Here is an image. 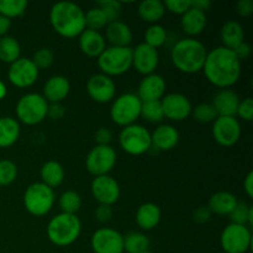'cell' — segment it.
<instances>
[{"label": "cell", "instance_id": "1", "mask_svg": "<svg viewBox=\"0 0 253 253\" xmlns=\"http://www.w3.org/2000/svg\"><path fill=\"white\" fill-rule=\"evenodd\" d=\"M205 78L220 89H229L239 82L241 62L232 49L219 46L208 52L204 67Z\"/></svg>", "mask_w": 253, "mask_h": 253}, {"label": "cell", "instance_id": "2", "mask_svg": "<svg viewBox=\"0 0 253 253\" xmlns=\"http://www.w3.org/2000/svg\"><path fill=\"white\" fill-rule=\"evenodd\" d=\"M49 22L64 39H76L85 30V12L72 1L56 2L49 11Z\"/></svg>", "mask_w": 253, "mask_h": 253}, {"label": "cell", "instance_id": "3", "mask_svg": "<svg viewBox=\"0 0 253 253\" xmlns=\"http://www.w3.org/2000/svg\"><path fill=\"white\" fill-rule=\"evenodd\" d=\"M208 51L204 44L195 39L185 37L174 43L170 51V59L182 73L194 74L203 71Z\"/></svg>", "mask_w": 253, "mask_h": 253}, {"label": "cell", "instance_id": "4", "mask_svg": "<svg viewBox=\"0 0 253 253\" xmlns=\"http://www.w3.org/2000/svg\"><path fill=\"white\" fill-rule=\"evenodd\" d=\"M81 231L82 222L77 215L61 212L49 220L46 234L54 246L67 247L78 240Z\"/></svg>", "mask_w": 253, "mask_h": 253}, {"label": "cell", "instance_id": "5", "mask_svg": "<svg viewBox=\"0 0 253 253\" xmlns=\"http://www.w3.org/2000/svg\"><path fill=\"white\" fill-rule=\"evenodd\" d=\"M98 67L108 77H118L130 71L132 67L131 47H106L98 57Z\"/></svg>", "mask_w": 253, "mask_h": 253}, {"label": "cell", "instance_id": "6", "mask_svg": "<svg viewBox=\"0 0 253 253\" xmlns=\"http://www.w3.org/2000/svg\"><path fill=\"white\" fill-rule=\"evenodd\" d=\"M53 189L41 182L32 183L24 193V207L29 214L34 216H44L54 205Z\"/></svg>", "mask_w": 253, "mask_h": 253}, {"label": "cell", "instance_id": "7", "mask_svg": "<svg viewBox=\"0 0 253 253\" xmlns=\"http://www.w3.org/2000/svg\"><path fill=\"white\" fill-rule=\"evenodd\" d=\"M48 103L39 93H27L19 99L16 104L17 121L27 126L39 125L47 118Z\"/></svg>", "mask_w": 253, "mask_h": 253}, {"label": "cell", "instance_id": "8", "mask_svg": "<svg viewBox=\"0 0 253 253\" xmlns=\"http://www.w3.org/2000/svg\"><path fill=\"white\" fill-rule=\"evenodd\" d=\"M142 101L133 93H125L113 100L110 118L118 126L126 127L136 124L141 114Z\"/></svg>", "mask_w": 253, "mask_h": 253}, {"label": "cell", "instance_id": "9", "mask_svg": "<svg viewBox=\"0 0 253 253\" xmlns=\"http://www.w3.org/2000/svg\"><path fill=\"white\" fill-rule=\"evenodd\" d=\"M119 145L127 155L141 156L148 152L152 147L151 132L142 125H133L123 127L119 135Z\"/></svg>", "mask_w": 253, "mask_h": 253}, {"label": "cell", "instance_id": "10", "mask_svg": "<svg viewBox=\"0 0 253 253\" xmlns=\"http://www.w3.org/2000/svg\"><path fill=\"white\" fill-rule=\"evenodd\" d=\"M220 245L225 253H246L252 245L251 230L245 225H227L221 232Z\"/></svg>", "mask_w": 253, "mask_h": 253}, {"label": "cell", "instance_id": "11", "mask_svg": "<svg viewBox=\"0 0 253 253\" xmlns=\"http://www.w3.org/2000/svg\"><path fill=\"white\" fill-rule=\"evenodd\" d=\"M116 152L111 146H95L85 158V168L94 177L109 175L116 165Z\"/></svg>", "mask_w": 253, "mask_h": 253}, {"label": "cell", "instance_id": "12", "mask_svg": "<svg viewBox=\"0 0 253 253\" xmlns=\"http://www.w3.org/2000/svg\"><path fill=\"white\" fill-rule=\"evenodd\" d=\"M40 71L30 58L20 57L7 69V79L14 86L20 89L29 88L36 83Z\"/></svg>", "mask_w": 253, "mask_h": 253}, {"label": "cell", "instance_id": "13", "mask_svg": "<svg viewBox=\"0 0 253 253\" xmlns=\"http://www.w3.org/2000/svg\"><path fill=\"white\" fill-rule=\"evenodd\" d=\"M212 136L222 147H232L241 137V125L232 116H217L212 123Z\"/></svg>", "mask_w": 253, "mask_h": 253}, {"label": "cell", "instance_id": "14", "mask_svg": "<svg viewBox=\"0 0 253 253\" xmlns=\"http://www.w3.org/2000/svg\"><path fill=\"white\" fill-rule=\"evenodd\" d=\"M94 253H124V236L110 227L96 230L90 240Z\"/></svg>", "mask_w": 253, "mask_h": 253}, {"label": "cell", "instance_id": "15", "mask_svg": "<svg viewBox=\"0 0 253 253\" xmlns=\"http://www.w3.org/2000/svg\"><path fill=\"white\" fill-rule=\"evenodd\" d=\"M86 93L95 103H110L115 99V82L113 78L103 73L93 74L86 82Z\"/></svg>", "mask_w": 253, "mask_h": 253}, {"label": "cell", "instance_id": "16", "mask_svg": "<svg viewBox=\"0 0 253 253\" xmlns=\"http://www.w3.org/2000/svg\"><path fill=\"white\" fill-rule=\"evenodd\" d=\"M165 118L170 121H183L189 118L193 106L189 99L180 93H170L161 99Z\"/></svg>", "mask_w": 253, "mask_h": 253}, {"label": "cell", "instance_id": "17", "mask_svg": "<svg viewBox=\"0 0 253 253\" xmlns=\"http://www.w3.org/2000/svg\"><path fill=\"white\" fill-rule=\"evenodd\" d=\"M90 190L94 199L99 204L110 205V207L118 203L121 193L119 183L110 175H100L94 178Z\"/></svg>", "mask_w": 253, "mask_h": 253}, {"label": "cell", "instance_id": "18", "mask_svg": "<svg viewBox=\"0 0 253 253\" xmlns=\"http://www.w3.org/2000/svg\"><path fill=\"white\" fill-rule=\"evenodd\" d=\"M160 63V54L156 48L146 43H140L132 48V67L142 76L155 73Z\"/></svg>", "mask_w": 253, "mask_h": 253}, {"label": "cell", "instance_id": "19", "mask_svg": "<svg viewBox=\"0 0 253 253\" xmlns=\"http://www.w3.org/2000/svg\"><path fill=\"white\" fill-rule=\"evenodd\" d=\"M166 88H167V84H166L165 78L160 74L153 73L143 77L142 81L140 82L136 95L142 103L158 101L166 95Z\"/></svg>", "mask_w": 253, "mask_h": 253}, {"label": "cell", "instance_id": "20", "mask_svg": "<svg viewBox=\"0 0 253 253\" xmlns=\"http://www.w3.org/2000/svg\"><path fill=\"white\" fill-rule=\"evenodd\" d=\"M78 37L79 48L86 57L98 58L106 48L105 37L100 31L85 29Z\"/></svg>", "mask_w": 253, "mask_h": 253}, {"label": "cell", "instance_id": "21", "mask_svg": "<svg viewBox=\"0 0 253 253\" xmlns=\"http://www.w3.org/2000/svg\"><path fill=\"white\" fill-rule=\"evenodd\" d=\"M71 91V83L63 76H53L47 79L43 85L42 96L48 104L62 103Z\"/></svg>", "mask_w": 253, "mask_h": 253}, {"label": "cell", "instance_id": "22", "mask_svg": "<svg viewBox=\"0 0 253 253\" xmlns=\"http://www.w3.org/2000/svg\"><path fill=\"white\" fill-rule=\"evenodd\" d=\"M151 142L155 148L160 151H170L179 142V132L177 128L168 124L157 126L151 133Z\"/></svg>", "mask_w": 253, "mask_h": 253}, {"label": "cell", "instance_id": "23", "mask_svg": "<svg viewBox=\"0 0 253 253\" xmlns=\"http://www.w3.org/2000/svg\"><path fill=\"white\" fill-rule=\"evenodd\" d=\"M104 37L105 41H108L114 47H130L133 35L127 24L116 20L106 25Z\"/></svg>", "mask_w": 253, "mask_h": 253}, {"label": "cell", "instance_id": "24", "mask_svg": "<svg viewBox=\"0 0 253 253\" xmlns=\"http://www.w3.org/2000/svg\"><path fill=\"white\" fill-rule=\"evenodd\" d=\"M240 98L231 89H221L215 94L211 105L214 106L217 116H232L236 118Z\"/></svg>", "mask_w": 253, "mask_h": 253}, {"label": "cell", "instance_id": "25", "mask_svg": "<svg viewBox=\"0 0 253 253\" xmlns=\"http://www.w3.org/2000/svg\"><path fill=\"white\" fill-rule=\"evenodd\" d=\"M207 14L205 12L195 10L190 7L187 12L182 15L180 19V27L183 32L190 39H194L195 36L202 34L207 27Z\"/></svg>", "mask_w": 253, "mask_h": 253}, {"label": "cell", "instance_id": "26", "mask_svg": "<svg viewBox=\"0 0 253 253\" xmlns=\"http://www.w3.org/2000/svg\"><path fill=\"white\" fill-rule=\"evenodd\" d=\"M161 217H162V212H161L158 205L153 204V203H145L138 207L135 220L141 230L150 231L160 224Z\"/></svg>", "mask_w": 253, "mask_h": 253}, {"label": "cell", "instance_id": "27", "mask_svg": "<svg viewBox=\"0 0 253 253\" xmlns=\"http://www.w3.org/2000/svg\"><path fill=\"white\" fill-rule=\"evenodd\" d=\"M245 32L241 24L234 20L226 21L220 30V40L222 42V47L234 51L239 44L244 42Z\"/></svg>", "mask_w": 253, "mask_h": 253}, {"label": "cell", "instance_id": "28", "mask_svg": "<svg viewBox=\"0 0 253 253\" xmlns=\"http://www.w3.org/2000/svg\"><path fill=\"white\" fill-rule=\"evenodd\" d=\"M237 198L230 192H217L209 199L208 208L211 214L216 215H230L232 210L236 208Z\"/></svg>", "mask_w": 253, "mask_h": 253}, {"label": "cell", "instance_id": "29", "mask_svg": "<svg viewBox=\"0 0 253 253\" xmlns=\"http://www.w3.org/2000/svg\"><path fill=\"white\" fill-rule=\"evenodd\" d=\"M137 14L141 20L155 25L163 19L166 14V7L161 0H143L138 5Z\"/></svg>", "mask_w": 253, "mask_h": 253}, {"label": "cell", "instance_id": "30", "mask_svg": "<svg viewBox=\"0 0 253 253\" xmlns=\"http://www.w3.org/2000/svg\"><path fill=\"white\" fill-rule=\"evenodd\" d=\"M20 123L10 116L0 118V148H7L20 137Z\"/></svg>", "mask_w": 253, "mask_h": 253}, {"label": "cell", "instance_id": "31", "mask_svg": "<svg viewBox=\"0 0 253 253\" xmlns=\"http://www.w3.org/2000/svg\"><path fill=\"white\" fill-rule=\"evenodd\" d=\"M41 183L46 184L51 189L59 187L64 180V168L57 161H48L41 168Z\"/></svg>", "mask_w": 253, "mask_h": 253}, {"label": "cell", "instance_id": "32", "mask_svg": "<svg viewBox=\"0 0 253 253\" xmlns=\"http://www.w3.org/2000/svg\"><path fill=\"white\" fill-rule=\"evenodd\" d=\"M21 46L19 41L12 36H4L0 39V61L10 66L20 58Z\"/></svg>", "mask_w": 253, "mask_h": 253}, {"label": "cell", "instance_id": "33", "mask_svg": "<svg viewBox=\"0 0 253 253\" xmlns=\"http://www.w3.org/2000/svg\"><path fill=\"white\" fill-rule=\"evenodd\" d=\"M150 250V239L145 234L131 231L124 236V252L142 253Z\"/></svg>", "mask_w": 253, "mask_h": 253}, {"label": "cell", "instance_id": "34", "mask_svg": "<svg viewBox=\"0 0 253 253\" xmlns=\"http://www.w3.org/2000/svg\"><path fill=\"white\" fill-rule=\"evenodd\" d=\"M58 205L64 214L77 215V212L82 208V198L74 190H67V192L62 193V195L59 197Z\"/></svg>", "mask_w": 253, "mask_h": 253}, {"label": "cell", "instance_id": "35", "mask_svg": "<svg viewBox=\"0 0 253 253\" xmlns=\"http://www.w3.org/2000/svg\"><path fill=\"white\" fill-rule=\"evenodd\" d=\"M167 31H166L165 27L160 24L151 25V26L147 27V30L145 31V42L143 43L148 44L152 48L157 49L158 47H162L163 44L167 41Z\"/></svg>", "mask_w": 253, "mask_h": 253}, {"label": "cell", "instance_id": "36", "mask_svg": "<svg viewBox=\"0 0 253 253\" xmlns=\"http://www.w3.org/2000/svg\"><path fill=\"white\" fill-rule=\"evenodd\" d=\"M231 224L245 225V226H252L253 224V207L246 204L245 202L237 203L236 208L232 210L229 215Z\"/></svg>", "mask_w": 253, "mask_h": 253}, {"label": "cell", "instance_id": "37", "mask_svg": "<svg viewBox=\"0 0 253 253\" xmlns=\"http://www.w3.org/2000/svg\"><path fill=\"white\" fill-rule=\"evenodd\" d=\"M109 24V20L103 10L99 6H94L85 12V29L94 30V31H100L105 29Z\"/></svg>", "mask_w": 253, "mask_h": 253}, {"label": "cell", "instance_id": "38", "mask_svg": "<svg viewBox=\"0 0 253 253\" xmlns=\"http://www.w3.org/2000/svg\"><path fill=\"white\" fill-rule=\"evenodd\" d=\"M26 9L27 1L25 0H0V15L9 20L21 16Z\"/></svg>", "mask_w": 253, "mask_h": 253}, {"label": "cell", "instance_id": "39", "mask_svg": "<svg viewBox=\"0 0 253 253\" xmlns=\"http://www.w3.org/2000/svg\"><path fill=\"white\" fill-rule=\"evenodd\" d=\"M140 118H143L146 121H148V123H161V121L165 119L161 100L145 101V103H142V105H141Z\"/></svg>", "mask_w": 253, "mask_h": 253}, {"label": "cell", "instance_id": "40", "mask_svg": "<svg viewBox=\"0 0 253 253\" xmlns=\"http://www.w3.org/2000/svg\"><path fill=\"white\" fill-rule=\"evenodd\" d=\"M190 115L193 116L195 121L200 124H209L214 123L217 119V114L215 111L214 106L211 104L208 103H202L198 104L195 108H193L192 114Z\"/></svg>", "mask_w": 253, "mask_h": 253}, {"label": "cell", "instance_id": "41", "mask_svg": "<svg viewBox=\"0 0 253 253\" xmlns=\"http://www.w3.org/2000/svg\"><path fill=\"white\" fill-rule=\"evenodd\" d=\"M17 178V167L12 161H0V187L10 185Z\"/></svg>", "mask_w": 253, "mask_h": 253}, {"label": "cell", "instance_id": "42", "mask_svg": "<svg viewBox=\"0 0 253 253\" xmlns=\"http://www.w3.org/2000/svg\"><path fill=\"white\" fill-rule=\"evenodd\" d=\"M36 68L39 71L41 69H48L54 62V53L51 48H40L39 51L35 52L34 57L31 59Z\"/></svg>", "mask_w": 253, "mask_h": 253}, {"label": "cell", "instance_id": "43", "mask_svg": "<svg viewBox=\"0 0 253 253\" xmlns=\"http://www.w3.org/2000/svg\"><path fill=\"white\" fill-rule=\"evenodd\" d=\"M96 6H99L103 10L104 14L108 17L109 22H113L119 20L123 2L118 1V0H104V1L96 2Z\"/></svg>", "mask_w": 253, "mask_h": 253}, {"label": "cell", "instance_id": "44", "mask_svg": "<svg viewBox=\"0 0 253 253\" xmlns=\"http://www.w3.org/2000/svg\"><path fill=\"white\" fill-rule=\"evenodd\" d=\"M163 5L166 11L175 15H183L190 9V0H166Z\"/></svg>", "mask_w": 253, "mask_h": 253}, {"label": "cell", "instance_id": "45", "mask_svg": "<svg viewBox=\"0 0 253 253\" xmlns=\"http://www.w3.org/2000/svg\"><path fill=\"white\" fill-rule=\"evenodd\" d=\"M236 115L245 121H251L253 119V99L246 98L240 100Z\"/></svg>", "mask_w": 253, "mask_h": 253}, {"label": "cell", "instance_id": "46", "mask_svg": "<svg viewBox=\"0 0 253 253\" xmlns=\"http://www.w3.org/2000/svg\"><path fill=\"white\" fill-rule=\"evenodd\" d=\"M94 140H95L96 146H110L113 141V132L108 127H100L94 133Z\"/></svg>", "mask_w": 253, "mask_h": 253}, {"label": "cell", "instance_id": "47", "mask_svg": "<svg viewBox=\"0 0 253 253\" xmlns=\"http://www.w3.org/2000/svg\"><path fill=\"white\" fill-rule=\"evenodd\" d=\"M113 215L114 210L113 207H110V205L99 204L98 208L95 209V219L101 224H106V222L110 221L113 219Z\"/></svg>", "mask_w": 253, "mask_h": 253}, {"label": "cell", "instance_id": "48", "mask_svg": "<svg viewBox=\"0 0 253 253\" xmlns=\"http://www.w3.org/2000/svg\"><path fill=\"white\" fill-rule=\"evenodd\" d=\"M66 115V108L62 103H51L47 108V118L51 120H61Z\"/></svg>", "mask_w": 253, "mask_h": 253}, {"label": "cell", "instance_id": "49", "mask_svg": "<svg viewBox=\"0 0 253 253\" xmlns=\"http://www.w3.org/2000/svg\"><path fill=\"white\" fill-rule=\"evenodd\" d=\"M211 211L209 210L208 207H199L194 210L193 212V220H194L197 224H205L210 220L211 217Z\"/></svg>", "mask_w": 253, "mask_h": 253}, {"label": "cell", "instance_id": "50", "mask_svg": "<svg viewBox=\"0 0 253 253\" xmlns=\"http://www.w3.org/2000/svg\"><path fill=\"white\" fill-rule=\"evenodd\" d=\"M236 11L241 17H249L253 14V0H240L236 4Z\"/></svg>", "mask_w": 253, "mask_h": 253}, {"label": "cell", "instance_id": "51", "mask_svg": "<svg viewBox=\"0 0 253 253\" xmlns=\"http://www.w3.org/2000/svg\"><path fill=\"white\" fill-rule=\"evenodd\" d=\"M251 52H252V48L251 46H250L247 42H242L241 44H239V46L236 47V48L234 49V53L236 54V57L239 58V61H244V59H247L250 56H251Z\"/></svg>", "mask_w": 253, "mask_h": 253}, {"label": "cell", "instance_id": "52", "mask_svg": "<svg viewBox=\"0 0 253 253\" xmlns=\"http://www.w3.org/2000/svg\"><path fill=\"white\" fill-rule=\"evenodd\" d=\"M190 7L207 14V11H209L211 7V1L210 0H190Z\"/></svg>", "mask_w": 253, "mask_h": 253}, {"label": "cell", "instance_id": "53", "mask_svg": "<svg viewBox=\"0 0 253 253\" xmlns=\"http://www.w3.org/2000/svg\"><path fill=\"white\" fill-rule=\"evenodd\" d=\"M10 27H11V20H9L7 17L0 15V39L6 36Z\"/></svg>", "mask_w": 253, "mask_h": 253}, {"label": "cell", "instance_id": "54", "mask_svg": "<svg viewBox=\"0 0 253 253\" xmlns=\"http://www.w3.org/2000/svg\"><path fill=\"white\" fill-rule=\"evenodd\" d=\"M244 189L246 192L247 197L253 198V172H250L245 178Z\"/></svg>", "mask_w": 253, "mask_h": 253}, {"label": "cell", "instance_id": "55", "mask_svg": "<svg viewBox=\"0 0 253 253\" xmlns=\"http://www.w3.org/2000/svg\"><path fill=\"white\" fill-rule=\"evenodd\" d=\"M5 95H6V86H5V84L0 81V100H1Z\"/></svg>", "mask_w": 253, "mask_h": 253}, {"label": "cell", "instance_id": "56", "mask_svg": "<svg viewBox=\"0 0 253 253\" xmlns=\"http://www.w3.org/2000/svg\"><path fill=\"white\" fill-rule=\"evenodd\" d=\"M142 253H153V252H151L150 250H148V251H145V252H142Z\"/></svg>", "mask_w": 253, "mask_h": 253}]
</instances>
